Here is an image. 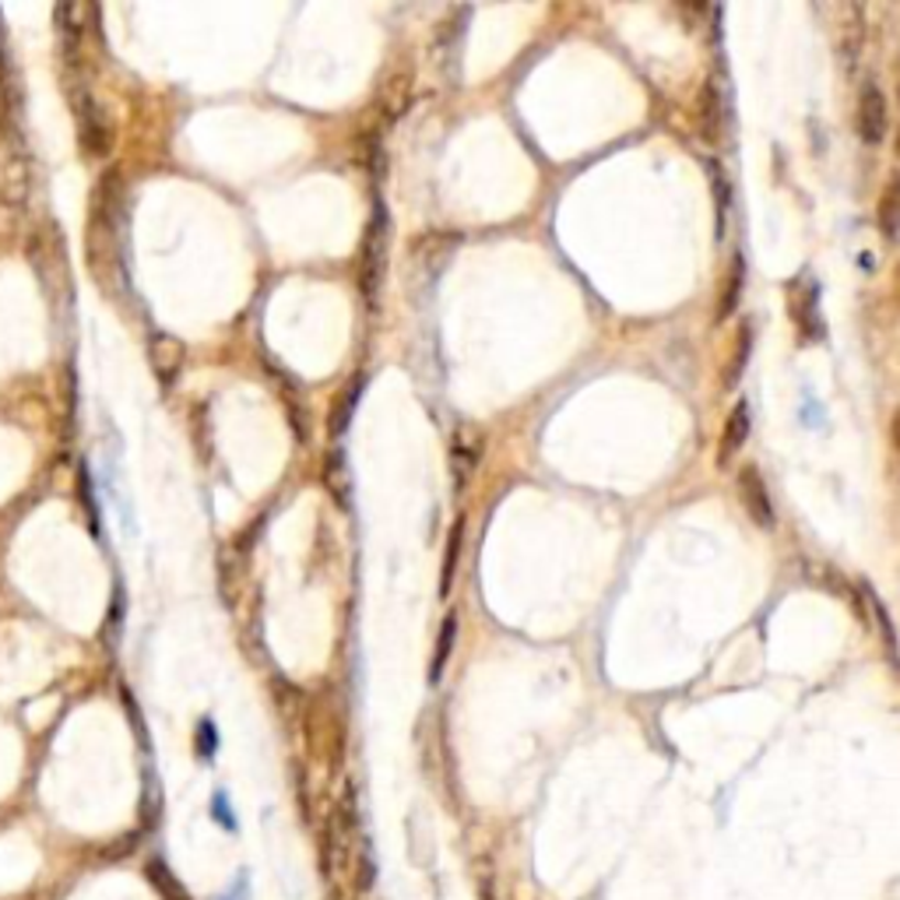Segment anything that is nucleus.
Listing matches in <instances>:
<instances>
[{
	"label": "nucleus",
	"instance_id": "obj_1",
	"mask_svg": "<svg viewBox=\"0 0 900 900\" xmlns=\"http://www.w3.org/2000/svg\"><path fill=\"white\" fill-rule=\"evenodd\" d=\"M384 264H387V215L376 205L373 222L366 229V243H363V293L370 303H376V293H381Z\"/></svg>",
	"mask_w": 900,
	"mask_h": 900
},
{
	"label": "nucleus",
	"instance_id": "obj_2",
	"mask_svg": "<svg viewBox=\"0 0 900 900\" xmlns=\"http://www.w3.org/2000/svg\"><path fill=\"white\" fill-rule=\"evenodd\" d=\"M788 314L795 320L805 341H823V323H820V285L795 278L788 289Z\"/></svg>",
	"mask_w": 900,
	"mask_h": 900
},
{
	"label": "nucleus",
	"instance_id": "obj_3",
	"mask_svg": "<svg viewBox=\"0 0 900 900\" xmlns=\"http://www.w3.org/2000/svg\"><path fill=\"white\" fill-rule=\"evenodd\" d=\"M75 113H78V131H81V145L88 155H106L110 152V141H113V131L110 123H106L102 110L96 106V99L88 92H75Z\"/></svg>",
	"mask_w": 900,
	"mask_h": 900
},
{
	"label": "nucleus",
	"instance_id": "obj_4",
	"mask_svg": "<svg viewBox=\"0 0 900 900\" xmlns=\"http://www.w3.org/2000/svg\"><path fill=\"white\" fill-rule=\"evenodd\" d=\"M858 134L866 145H883L887 138V99L876 81L861 88L858 96Z\"/></svg>",
	"mask_w": 900,
	"mask_h": 900
},
{
	"label": "nucleus",
	"instance_id": "obj_5",
	"mask_svg": "<svg viewBox=\"0 0 900 900\" xmlns=\"http://www.w3.org/2000/svg\"><path fill=\"white\" fill-rule=\"evenodd\" d=\"M739 500H743V507L749 511V517L756 520V525L773 528L770 496H767V485H764V479H760L756 468H743V472H739Z\"/></svg>",
	"mask_w": 900,
	"mask_h": 900
},
{
	"label": "nucleus",
	"instance_id": "obj_6",
	"mask_svg": "<svg viewBox=\"0 0 900 900\" xmlns=\"http://www.w3.org/2000/svg\"><path fill=\"white\" fill-rule=\"evenodd\" d=\"M746 437H749V405L739 402L728 416V429H725V440H722V464L746 443Z\"/></svg>",
	"mask_w": 900,
	"mask_h": 900
},
{
	"label": "nucleus",
	"instance_id": "obj_7",
	"mask_svg": "<svg viewBox=\"0 0 900 900\" xmlns=\"http://www.w3.org/2000/svg\"><path fill=\"white\" fill-rule=\"evenodd\" d=\"M149 883L155 887V893L162 900H190V893L179 887V879L173 876V869L166 866V861H149Z\"/></svg>",
	"mask_w": 900,
	"mask_h": 900
},
{
	"label": "nucleus",
	"instance_id": "obj_8",
	"mask_svg": "<svg viewBox=\"0 0 900 900\" xmlns=\"http://www.w3.org/2000/svg\"><path fill=\"white\" fill-rule=\"evenodd\" d=\"M461 535H464V520H458L454 531H450V546L443 556V578H440V595H450V581H454L458 570V556H461Z\"/></svg>",
	"mask_w": 900,
	"mask_h": 900
},
{
	"label": "nucleus",
	"instance_id": "obj_9",
	"mask_svg": "<svg viewBox=\"0 0 900 900\" xmlns=\"http://www.w3.org/2000/svg\"><path fill=\"white\" fill-rule=\"evenodd\" d=\"M454 634H458V616L454 612H450V616L443 619V626H440V640H437V658H433V669H429V679H440V672H443V661H447V655H450V647H454Z\"/></svg>",
	"mask_w": 900,
	"mask_h": 900
},
{
	"label": "nucleus",
	"instance_id": "obj_10",
	"mask_svg": "<svg viewBox=\"0 0 900 900\" xmlns=\"http://www.w3.org/2000/svg\"><path fill=\"white\" fill-rule=\"evenodd\" d=\"M704 96H707V110H704V131H707V141L717 138V123H722V102H717V88L714 81L704 88Z\"/></svg>",
	"mask_w": 900,
	"mask_h": 900
},
{
	"label": "nucleus",
	"instance_id": "obj_11",
	"mask_svg": "<svg viewBox=\"0 0 900 900\" xmlns=\"http://www.w3.org/2000/svg\"><path fill=\"white\" fill-rule=\"evenodd\" d=\"M215 746H219V735H215V725H211V722H201V728H197V756H201V760H211V756H215Z\"/></svg>",
	"mask_w": 900,
	"mask_h": 900
},
{
	"label": "nucleus",
	"instance_id": "obj_12",
	"mask_svg": "<svg viewBox=\"0 0 900 900\" xmlns=\"http://www.w3.org/2000/svg\"><path fill=\"white\" fill-rule=\"evenodd\" d=\"M211 816H215V823H222L226 831H237V816H232V809H229V799H226V791H219V795L211 799Z\"/></svg>",
	"mask_w": 900,
	"mask_h": 900
},
{
	"label": "nucleus",
	"instance_id": "obj_13",
	"mask_svg": "<svg viewBox=\"0 0 900 900\" xmlns=\"http://www.w3.org/2000/svg\"><path fill=\"white\" fill-rule=\"evenodd\" d=\"M897 194L893 190H887V197H883V208H879V215H883V232L887 237L893 240V232H897V226H893V219H897Z\"/></svg>",
	"mask_w": 900,
	"mask_h": 900
},
{
	"label": "nucleus",
	"instance_id": "obj_14",
	"mask_svg": "<svg viewBox=\"0 0 900 900\" xmlns=\"http://www.w3.org/2000/svg\"><path fill=\"white\" fill-rule=\"evenodd\" d=\"M746 355H749V328H743L739 355H735V363H732V373H728V381H739V373H743V363H746Z\"/></svg>",
	"mask_w": 900,
	"mask_h": 900
},
{
	"label": "nucleus",
	"instance_id": "obj_15",
	"mask_svg": "<svg viewBox=\"0 0 900 900\" xmlns=\"http://www.w3.org/2000/svg\"><path fill=\"white\" fill-rule=\"evenodd\" d=\"M331 831H338L341 841L349 837V831H341V823H331ZM345 858H349V848H345V844H338V861H345Z\"/></svg>",
	"mask_w": 900,
	"mask_h": 900
},
{
	"label": "nucleus",
	"instance_id": "obj_16",
	"mask_svg": "<svg viewBox=\"0 0 900 900\" xmlns=\"http://www.w3.org/2000/svg\"><path fill=\"white\" fill-rule=\"evenodd\" d=\"M482 900H496V897H493V890H490V887H482Z\"/></svg>",
	"mask_w": 900,
	"mask_h": 900
}]
</instances>
